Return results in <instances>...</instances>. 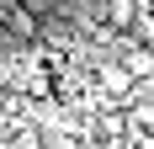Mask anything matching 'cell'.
Returning <instances> with one entry per match:
<instances>
[{"label":"cell","mask_w":154,"mask_h":149,"mask_svg":"<svg viewBox=\"0 0 154 149\" xmlns=\"http://www.w3.org/2000/svg\"><path fill=\"white\" fill-rule=\"evenodd\" d=\"M101 21H106L112 32H133V21H138V0H101Z\"/></svg>","instance_id":"cell-1"}]
</instances>
